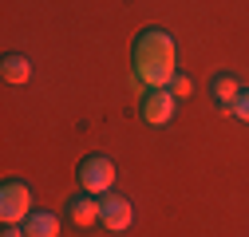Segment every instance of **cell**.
Masks as SVG:
<instances>
[{"mask_svg":"<svg viewBox=\"0 0 249 237\" xmlns=\"http://www.w3.org/2000/svg\"><path fill=\"white\" fill-rule=\"evenodd\" d=\"M135 79L146 87H170V79L178 75L174 71V40L170 32H162V28H142V32L135 36Z\"/></svg>","mask_w":249,"mask_h":237,"instance_id":"cell-1","label":"cell"},{"mask_svg":"<svg viewBox=\"0 0 249 237\" xmlns=\"http://www.w3.org/2000/svg\"><path fill=\"white\" fill-rule=\"evenodd\" d=\"M28 214H32V190L20 178H4V186H0V218H4V225H24Z\"/></svg>","mask_w":249,"mask_h":237,"instance_id":"cell-2","label":"cell"},{"mask_svg":"<svg viewBox=\"0 0 249 237\" xmlns=\"http://www.w3.org/2000/svg\"><path fill=\"white\" fill-rule=\"evenodd\" d=\"M75 178L87 194H111V182H115V162L107 154H87L79 166H75Z\"/></svg>","mask_w":249,"mask_h":237,"instance_id":"cell-3","label":"cell"},{"mask_svg":"<svg viewBox=\"0 0 249 237\" xmlns=\"http://www.w3.org/2000/svg\"><path fill=\"white\" fill-rule=\"evenodd\" d=\"M139 115L150 127H166L174 118V91L170 87H150V91L142 95V103H139Z\"/></svg>","mask_w":249,"mask_h":237,"instance_id":"cell-4","label":"cell"},{"mask_svg":"<svg viewBox=\"0 0 249 237\" xmlns=\"http://www.w3.org/2000/svg\"><path fill=\"white\" fill-rule=\"evenodd\" d=\"M99 221H103L111 233H123V229L135 221L131 202L123 198V194H103V198H99Z\"/></svg>","mask_w":249,"mask_h":237,"instance_id":"cell-5","label":"cell"},{"mask_svg":"<svg viewBox=\"0 0 249 237\" xmlns=\"http://www.w3.org/2000/svg\"><path fill=\"white\" fill-rule=\"evenodd\" d=\"M237 95H241V79H237V75H230V71H217V75L210 79V99H213L217 107H222V111H230V115H233Z\"/></svg>","mask_w":249,"mask_h":237,"instance_id":"cell-6","label":"cell"},{"mask_svg":"<svg viewBox=\"0 0 249 237\" xmlns=\"http://www.w3.org/2000/svg\"><path fill=\"white\" fill-rule=\"evenodd\" d=\"M64 214H68V221H71L75 229H87V225H95V221H99V202H95V194H87V190H83V194H75V198L68 202V210H64Z\"/></svg>","mask_w":249,"mask_h":237,"instance_id":"cell-7","label":"cell"},{"mask_svg":"<svg viewBox=\"0 0 249 237\" xmlns=\"http://www.w3.org/2000/svg\"><path fill=\"white\" fill-rule=\"evenodd\" d=\"M24 233L28 237H59V218L48 214V210H32L24 221Z\"/></svg>","mask_w":249,"mask_h":237,"instance_id":"cell-8","label":"cell"},{"mask_svg":"<svg viewBox=\"0 0 249 237\" xmlns=\"http://www.w3.org/2000/svg\"><path fill=\"white\" fill-rule=\"evenodd\" d=\"M0 75H4V83H28L32 79V64H28L20 51H8L0 59Z\"/></svg>","mask_w":249,"mask_h":237,"instance_id":"cell-9","label":"cell"},{"mask_svg":"<svg viewBox=\"0 0 249 237\" xmlns=\"http://www.w3.org/2000/svg\"><path fill=\"white\" fill-rule=\"evenodd\" d=\"M233 115L241 118V123H249V87H241V95H237V103H233Z\"/></svg>","mask_w":249,"mask_h":237,"instance_id":"cell-10","label":"cell"},{"mask_svg":"<svg viewBox=\"0 0 249 237\" xmlns=\"http://www.w3.org/2000/svg\"><path fill=\"white\" fill-rule=\"evenodd\" d=\"M190 87H194V83L186 79V75H174V79H170V91H174V99H186V95H190Z\"/></svg>","mask_w":249,"mask_h":237,"instance_id":"cell-11","label":"cell"},{"mask_svg":"<svg viewBox=\"0 0 249 237\" xmlns=\"http://www.w3.org/2000/svg\"><path fill=\"white\" fill-rule=\"evenodd\" d=\"M0 237H28V233H24V225H4V233H0Z\"/></svg>","mask_w":249,"mask_h":237,"instance_id":"cell-12","label":"cell"}]
</instances>
